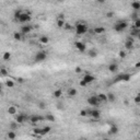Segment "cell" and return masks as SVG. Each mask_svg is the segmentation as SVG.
<instances>
[{"label": "cell", "mask_w": 140, "mask_h": 140, "mask_svg": "<svg viewBox=\"0 0 140 140\" xmlns=\"http://www.w3.org/2000/svg\"><path fill=\"white\" fill-rule=\"evenodd\" d=\"M74 71L77 72V73H80V72L82 71V69H81V67H77V68H76V70H74Z\"/></svg>", "instance_id": "45"}, {"label": "cell", "mask_w": 140, "mask_h": 140, "mask_svg": "<svg viewBox=\"0 0 140 140\" xmlns=\"http://www.w3.org/2000/svg\"><path fill=\"white\" fill-rule=\"evenodd\" d=\"M88 55L91 58H95L97 56V50H96V49H91V50H89Z\"/></svg>", "instance_id": "29"}, {"label": "cell", "mask_w": 140, "mask_h": 140, "mask_svg": "<svg viewBox=\"0 0 140 140\" xmlns=\"http://www.w3.org/2000/svg\"><path fill=\"white\" fill-rule=\"evenodd\" d=\"M44 119H45V118L42 117V116H38V115H33V116L30 117V122H31V124H33V125L40 123V122H42V120H44Z\"/></svg>", "instance_id": "9"}, {"label": "cell", "mask_w": 140, "mask_h": 140, "mask_svg": "<svg viewBox=\"0 0 140 140\" xmlns=\"http://www.w3.org/2000/svg\"><path fill=\"white\" fill-rule=\"evenodd\" d=\"M53 95H54L55 99H59V97H61V95H63V91H61L60 89H57V90H55L54 91Z\"/></svg>", "instance_id": "21"}, {"label": "cell", "mask_w": 140, "mask_h": 140, "mask_svg": "<svg viewBox=\"0 0 140 140\" xmlns=\"http://www.w3.org/2000/svg\"><path fill=\"white\" fill-rule=\"evenodd\" d=\"M6 86H8V88H13L14 86V82L12 80H7L6 81Z\"/></svg>", "instance_id": "36"}, {"label": "cell", "mask_w": 140, "mask_h": 140, "mask_svg": "<svg viewBox=\"0 0 140 140\" xmlns=\"http://www.w3.org/2000/svg\"><path fill=\"white\" fill-rule=\"evenodd\" d=\"M131 8L134 9V11H139L140 10V2L139 1H134L131 3Z\"/></svg>", "instance_id": "20"}, {"label": "cell", "mask_w": 140, "mask_h": 140, "mask_svg": "<svg viewBox=\"0 0 140 140\" xmlns=\"http://www.w3.org/2000/svg\"><path fill=\"white\" fill-rule=\"evenodd\" d=\"M18 113V109H17V107H15L14 105H10L8 107V114H10V115H15Z\"/></svg>", "instance_id": "15"}, {"label": "cell", "mask_w": 140, "mask_h": 140, "mask_svg": "<svg viewBox=\"0 0 140 140\" xmlns=\"http://www.w3.org/2000/svg\"><path fill=\"white\" fill-rule=\"evenodd\" d=\"M140 67V61H138L137 63H136V68H139Z\"/></svg>", "instance_id": "50"}, {"label": "cell", "mask_w": 140, "mask_h": 140, "mask_svg": "<svg viewBox=\"0 0 140 140\" xmlns=\"http://www.w3.org/2000/svg\"><path fill=\"white\" fill-rule=\"evenodd\" d=\"M74 46H76V48L80 53H84L86 49V46L83 42H76V43H74Z\"/></svg>", "instance_id": "8"}, {"label": "cell", "mask_w": 140, "mask_h": 140, "mask_svg": "<svg viewBox=\"0 0 140 140\" xmlns=\"http://www.w3.org/2000/svg\"><path fill=\"white\" fill-rule=\"evenodd\" d=\"M82 80H84L89 84V83L93 82V81L95 80V77H94V76H92V74H90V73H86V74H84V77L82 78Z\"/></svg>", "instance_id": "13"}, {"label": "cell", "mask_w": 140, "mask_h": 140, "mask_svg": "<svg viewBox=\"0 0 140 140\" xmlns=\"http://www.w3.org/2000/svg\"><path fill=\"white\" fill-rule=\"evenodd\" d=\"M58 2H63V1H65V0H57Z\"/></svg>", "instance_id": "52"}, {"label": "cell", "mask_w": 140, "mask_h": 140, "mask_svg": "<svg viewBox=\"0 0 140 140\" xmlns=\"http://www.w3.org/2000/svg\"><path fill=\"white\" fill-rule=\"evenodd\" d=\"M79 86H88V83H86L84 80H81L80 82H79Z\"/></svg>", "instance_id": "42"}, {"label": "cell", "mask_w": 140, "mask_h": 140, "mask_svg": "<svg viewBox=\"0 0 140 140\" xmlns=\"http://www.w3.org/2000/svg\"><path fill=\"white\" fill-rule=\"evenodd\" d=\"M46 59H47V53L44 52V50L37 52L34 57V60L36 63H42V61H45Z\"/></svg>", "instance_id": "4"}, {"label": "cell", "mask_w": 140, "mask_h": 140, "mask_svg": "<svg viewBox=\"0 0 140 140\" xmlns=\"http://www.w3.org/2000/svg\"><path fill=\"white\" fill-rule=\"evenodd\" d=\"M18 82H19V83H23V82H24V79H23V78H18Z\"/></svg>", "instance_id": "48"}, {"label": "cell", "mask_w": 140, "mask_h": 140, "mask_svg": "<svg viewBox=\"0 0 140 140\" xmlns=\"http://www.w3.org/2000/svg\"><path fill=\"white\" fill-rule=\"evenodd\" d=\"M113 17H114V12H107L106 13V18H108V19H111Z\"/></svg>", "instance_id": "43"}, {"label": "cell", "mask_w": 140, "mask_h": 140, "mask_svg": "<svg viewBox=\"0 0 140 140\" xmlns=\"http://www.w3.org/2000/svg\"><path fill=\"white\" fill-rule=\"evenodd\" d=\"M22 37H23V35L21 34V32H14L13 33V38H14L15 41H22Z\"/></svg>", "instance_id": "23"}, {"label": "cell", "mask_w": 140, "mask_h": 140, "mask_svg": "<svg viewBox=\"0 0 140 140\" xmlns=\"http://www.w3.org/2000/svg\"><path fill=\"white\" fill-rule=\"evenodd\" d=\"M2 59L3 60H10L11 59V53L9 52H5L2 55Z\"/></svg>", "instance_id": "30"}, {"label": "cell", "mask_w": 140, "mask_h": 140, "mask_svg": "<svg viewBox=\"0 0 140 140\" xmlns=\"http://www.w3.org/2000/svg\"><path fill=\"white\" fill-rule=\"evenodd\" d=\"M50 130H52V127H50V126H45V127H43L42 130H41V135H42V136L47 135L49 131H50Z\"/></svg>", "instance_id": "18"}, {"label": "cell", "mask_w": 140, "mask_h": 140, "mask_svg": "<svg viewBox=\"0 0 140 140\" xmlns=\"http://www.w3.org/2000/svg\"><path fill=\"white\" fill-rule=\"evenodd\" d=\"M32 30H33V26L32 25H24V26L21 27V34L22 35H27L32 32Z\"/></svg>", "instance_id": "10"}, {"label": "cell", "mask_w": 140, "mask_h": 140, "mask_svg": "<svg viewBox=\"0 0 140 140\" xmlns=\"http://www.w3.org/2000/svg\"><path fill=\"white\" fill-rule=\"evenodd\" d=\"M25 120H26V116L24 114H18L17 116H15V122H17L19 125L23 124Z\"/></svg>", "instance_id": "12"}, {"label": "cell", "mask_w": 140, "mask_h": 140, "mask_svg": "<svg viewBox=\"0 0 140 140\" xmlns=\"http://www.w3.org/2000/svg\"><path fill=\"white\" fill-rule=\"evenodd\" d=\"M94 33L97 35L103 34V33H105V27H103V26H96L94 29Z\"/></svg>", "instance_id": "16"}, {"label": "cell", "mask_w": 140, "mask_h": 140, "mask_svg": "<svg viewBox=\"0 0 140 140\" xmlns=\"http://www.w3.org/2000/svg\"><path fill=\"white\" fill-rule=\"evenodd\" d=\"M18 127H19V124L17 122H11L10 123V129L11 130H15V129H18Z\"/></svg>", "instance_id": "31"}, {"label": "cell", "mask_w": 140, "mask_h": 140, "mask_svg": "<svg viewBox=\"0 0 140 140\" xmlns=\"http://www.w3.org/2000/svg\"><path fill=\"white\" fill-rule=\"evenodd\" d=\"M132 27H135V29H140V19L135 20V24H134Z\"/></svg>", "instance_id": "37"}, {"label": "cell", "mask_w": 140, "mask_h": 140, "mask_svg": "<svg viewBox=\"0 0 140 140\" xmlns=\"http://www.w3.org/2000/svg\"><path fill=\"white\" fill-rule=\"evenodd\" d=\"M38 105H40V108H41V109H44V108L46 107V104H45V103H43V102H41V103L38 104Z\"/></svg>", "instance_id": "44"}, {"label": "cell", "mask_w": 140, "mask_h": 140, "mask_svg": "<svg viewBox=\"0 0 140 140\" xmlns=\"http://www.w3.org/2000/svg\"><path fill=\"white\" fill-rule=\"evenodd\" d=\"M126 55H127V54H126V52H124V50H120V52H119V57L120 58H125Z\"/></svg>", "instance_id": "41"}, {"label": "cell", "mask_w": 140, "mask_h": 140, "mask_svg": "<svg viewBox=\"0 0 140 140\" xmlns=\"http://www.w3.org/2000/svg\"><path fill=\"white\" fill-rule=\"evenodd\" d=\"M1 91H2V86H1V83H0V93H1Z\"/></svg>", "instance_id": "51"}, {"label": "cell", "mask_w": 140, "mask_h": 140, "mask_svg": "<svg viewBox=\"0 0 140 140\" xmlns=\"http://www.w3.org/2000/svg\"><path fill=\"white\" fill-rule=\"evenodd\" d=\"M41 128H34L33 129V132H34L35 137H42V135H41Z\"/></svg>", "instance_id": "33"}, {"label": "cell", "mask_w": 140, "mask_h": 140, "mask_svg": "<svg viewBox=\"0 0 140 140\" xmlns=\"http://www.w3.org/2000/svg\"><path fill=\"white\" fill-rule=\"evenodd\" d=\"M118 70V65L116 63H109V66H108V71L112 72V73H115V72H117Z\"/></svg>", "instance_id": "14"}, {"label": "cell", "mask_w": 140, "mask_h": 140, "mask_svg": "<svg viewBox=\"0 0 140 140\" xmlns=\"http://www.w3.org/2000/svg\"><path fill=\"white\" fill-rule=\"evenodd\" d=\"M66 30H71V25H69V24H65V26H63Z\"/></svg>", "instance_id": "47"}, {"label": "cell", "mask_w": 140, "mask_h": 140, "mask_svg": "<svg viewBox=\"0 0 140 140\" xmlns=\"http://www.w3.org/2000/svg\"><path fill=\"white\" fill-rule=\"evenodd\" d=\"M21 13H22V11H21V10H17V11L14 12V20L15 21L19 20V18H20Z\"/></svg>", "instance_id": "35"}, {"label": "cell", "mask_w": 140, "mask_h": 140, "mask_svg": "<svg viewBox=\"0 0 140 140\" xmlns=\"http://www.w3.org/2000/svg\"><path fill=\"white\" fill-rule=\"evenodd\" d=\"M65 19V15L63 14H59L58 15V20H63Z\"/></svg>", "instance_id": "49"}, {"label": "cell", "mask_w": 140, "mask_h": 140, "mask_svg": "<svg viewBox=\"0 0 140 140\" xmlns=\"http://www.w3.org/2000/svg\"><path fill=\"white\" fill-rule=\"evenodd\" d=\"M88 104H90L91 106H94V107H99L101 104L100 100H99V97L97 95H92L88 99Z\"/></svg>", "instance_id": "5"}, {"label": "cell", "mask_w": 140, "mask_h": 140, "mask_svg": "<svg viewBox=\"0 0 140 140\" xmlns=\"http://www.w3.org/2000/svg\"><path fill=\"white\" fill-rule=\"evenodd\" d=\"M125 48L130 50L134 48V37H129L128 40L125 42Z\"/></svg>", "instance_id": "11"}, {"label": "cell", "mask_w": 140, "mask_h": 140, "mask_svg": "<svg viewBox=\"0 0 140 140\" xmlns=\"http://www.w3.org/2000/svg\"><path fill=\"white\" fill-rule=\"evenodd\" d=\"M131 18H132V20H137V19H139V14H138V11H135L134 13L131 14Z\"/></svg>", "instance_id": "38"}, {"label": "cell", "mask_w": 140, "mask_h": 140, "mask_svg": "<svg viewBox=\"0 0 140 140\" xmlns=\"http://www.w3.org/2000/svg\"><path fill=\"white\" fill-rule=\"evenodd\" d=\"M79 115H80L81 117H86V116H88V114H86V109H82Z\"/></svg>", "instance_id": "39"}, {"label": "cell", "mask_w": 140, "mask_h": 140, "mask_svg": "<svg viewBox=\"0 0 140 140\" xmlns=\"http://www.w3.org/2000/svg\"><path fill=\"white\" fill-rule=\"evenodd\" d=\"M45 119L48 120V122H52V123H54L55 120H56V118H55V116L53 114H46Z\"/></svg>", "instance_id": "27"}, {"label": "cell", "mask_w": 140, "mask_h": 140, "mask_svg": "<svg viewBox=\"0 0 140 140\" xmlns=\"http://www.w3.org/2000/svg\"><path fill=\"white\" fill-rule=\"evenodd\" d=\"M127 27H128V23L126 22V21H118V22L115 23V25H114V30L116 32H118V33L124 32Z\"/></svg>", "instance_id": "1"}, {"label": "cell", "mask_w": 140, "mask_h": 140, "mask_svg": "<svg viewBox=\"0 0 140 140\" xmlns=\"http://www.w3.org/2000/svg\"><path fill=\"white\" fill-rule=\"evenodd\" d=\"M40 42H41V44H48V42H49V38L46 35H43V36H41L40 37Z\"/></svg>", "instance_id": "24"}, {"label": "cell", "mask_w": 140, "mask_h": 140, "mask_svg": "<svg viewBox=\"0 0 140 140\" xmlns=\"http://www.w3.org/2000/svg\"><path fill=\"white\" fill-rule=\"evenodd\" d=\"M130 79H131V74H130V73H125V72H124V73L118 74L117 77L115 78L114 83L119 82V81H125V82H128Z\"/></svg>", "instance_id": "3"}, {"label": "cell", "mask_w": 140, "mask_h": 140, "mask_svg": "<svg viewBox=\"0 0 140 140\" xmlns=\"http://www.w3.org/2000/svg\"><path fill=\"white\" fill-rule=\"evenodd\" d=\"M97 97H99V100H100V102L102 103V102H107V95L104 94V93H100V94L97 95Z\"/></svg>", "instance_id": "22"}, {"label": "cell", "mask_w": 140, "mask_h": 140, "mask_svg": "<svg viewBox=\"0 0 140 140\" xmlns=\"http://www.w3.org/2000/svg\"><path fill=\"white\" fill-rule=\"evenodd\" d=\"M90 116H91L93 119H100L101 117V111L97 108H93L91 109V113H90Z\"/></svg>", "instance_id": "7"}, {"label": "cell", "mask_w": 140, "mask_h": 140, "mask_svg": "<svg viewBox=\"0 0 140 140\" xmlns=\"http://www.w3.org/2000/svg\"><path fill=\"white\" fill-rule=\"evenodd\" d=\"M135 103L136 104H139L140 103V95L137 94L136 96H135Z\"/></svg>", "instance_id": "40"}, {"label": "cell", "mask_w": 140, "mask_h": 140, "mask_svg": "<svg viewBox=\"0 0 140 140\" xmlns=\"http://www.w3.org/2000/svg\"><path fill=\"white\" fill-rule=\"evenodd\" d=\"M107 95V102H111V103H113L115 100H116V96H115L114 93H108Z\"/></svg>", "instance_id": "26"}, {"label": "cell", "mask_w": 140, "mask_h": 140, "mask_svg": "<svg viewBox=\"0 0 140 140\" xmlns=\"http://www.w3.org/2000/svg\"><path fill=\"white\" fill-rule=\"evenodd\" d=\"M65 21L63 20H57V27H59V29H61V27H63L65 26Z\"/></svg>", "instance_id": "34"}, {"label": "cell", "mask_w": 140, "mask_h": 140, "mask_svg": "<svg viewBox=\"0 0 140 140\" xmlns=\"http://www.w3.org/2000/svg\"><path fill=\"white\" fill-rule=\"evenodd\" d=\"M7 136H8L9 139H11V140H13V139H15V138H17V134L14 132V130H10V131L8 132V135H7Z\"/></svg>", "instance_id": "28"}, {"label": "cell", "mask_w": 140, "mask_h": 140, "mask_svg": "<svg viewBox=\"0 0 140 140\" xmlns=\"http://www.w3.org/2000/svg\"><path fill=\"white\" fill-rule=\"evenodd\" d=\"M68 95L70 97H74L76 95H77V90L74 88H70L69 89V91H68Z\"/></svg>", "instance_id": "25"}, {"label": "cell", "mask_w": 140, "mask_h": 140, "mask_svg": "<svg viewBox=\"0 0 140 140\" xmlns=\"http://www.w3.org/2000/svg\"><path fill=\"white\" fill-rule=\"evenodd\" d=\"M0 74H1L2 77H7V76H9V71L6 68H1L0 69Z\"/></svg>", "instance_id": "32"}, {"label": "cell", "mask_w": 140, "mask_h": 140, "mask_svg": "<svg viewBox=\"0 0 140 140\" xmlns=\"http://www.w3.org/2000/svg\"><path fill=\"white\" fill-rule=\"evenodd\" d=\"M130 35H131V37H138L140 35V29H135V27H132L131 32H130Z\"/></svg>", "instance_id": "19"}, {"label": "cell", "mask_w": 140, "mask_h": 140, "mask_svg": "<svg viewBox=\"0 0 140 140\" xmlns=\"http://www.w3.org/2000/svg\"><path fill=\"white\" fill-rule=\"evenodd\" d=\"M89 30V26L84 23H78L76 25V33L77 35H82V34H86Z\"/></svg>", "instance_id": "2"}, {"label": "cell", "mask_w": 140, "mask_h": 140, "mask_svg": "<svg viewBox=\"0 0 140 140\" xmlns=\"http://www.w3.org/2000/svg\"><path fill=\"white\" fill-rule=\"evenodd\" d=\"M117 132H118V127L116 125H112L109 130H108V134L109 135H116Z\"/></svg>", "instance_id": "17"}, {"label": "cell", "mask_w": 140, "mask_h": 140, "mask_svg": "<svg viewBox=\"0 0 140 140\" xmlns=\"http://www.w3.org/2000/svg\"><path fill=\"white\" fill-rule=\"evenodd\" d=\"M31 20H32V17H31V14H30L29 12H22L18 21H19L20 23H27V22H30Z\"/></svg>", "instance_id": "6"}, {"label": "cell", "mask_w": 140, "mask_h": 140, "mask_svg": "<svg viewBox=\"0 0 140 140\" xmlns=\"http://www.w3.org/2000/svg\"><path fill=\"white\" fill-rule=\"evenodd\" d=\"M97 3H100V5H103V3L106 2V0H95Z\"/></svg>", "instance_id": "46"}]
</instances>
